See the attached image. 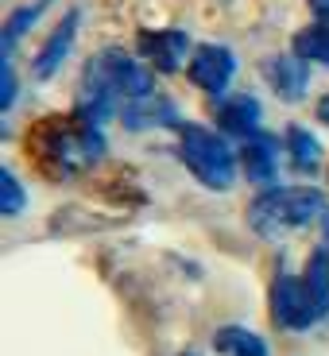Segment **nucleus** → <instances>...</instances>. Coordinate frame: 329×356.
<instances>
[{"mask_svg":"<svg viewBox=\"0 0 329 356\" xmlns=\"http://www.w3.org/2000/svg\"><path fill=\"white\" fill-rule=\"evenodd\" d=\"M140 51L152 66H159L163 74H175L178 66L186 63L190 54V39L186 31H140Z\"/></svg>","mask_w":329,"mask_h":356,"instance_id":"7","label":"nucleus"},{"mask_svg":"<svg viewBox=\"0 0 329 356\" xmlns=\"http://www.w3.org/2000/svg\"><path fill=\"white\" fill-rule=\"evenodd\" d=\"M303 279H306V286H310L314 302H318V314H329V244H321V248L310 252Z\"/></svg>","mask_w":329,"mask_h":356,"instance_id":"14","label":"nucleus"},{"mask_svg":"<svg viewBox=\"0 0 329 356\" xmlns=\"http://www.w3.org/2000/svg\"><path fill=\"white\" fill-rule=\"evenodd\" d=\"M310 8H314V16H318L321 24H329V0H310Z\"/></svg>","mask_w":329,"mask_h":356,"instance_id":"18","label":"nucleus"},{"mask_svg":"<svg viewBox=\"0 0 329 356\" xmlns=\"http://www.w3.org/2000/svg\"><path fill=\"white\" fill-rule=\"evenodd\" d=\"M259 101L252 93H236V97H225L217 108V124L225 136H236V140H252L259 136Z\"/></svg>","mask_w":329,"mask_h":356,"instance_id":"8","label":"nucleus"},{"mask_svg":"<svg viewBox=\"0 0 329 356\" xmlns=\"http://www.w3.org/2000/svg\"><path fill=\"white\" fill-rule=\"evenodd\" d=\"M186 356H194V353H186Z\"/></svg>","mask_w":329,"mask_h":356,"instance_id":"20","label":"nucleus"},{"mask_svg":"<svg viewBox=\"0 0 329 356\" xmlns=\"http://www.w3.org/2000/svg\"><path fill=\"white\" fill-rule=\"evenodd\" d=\"M16 105V74H12V63L0 58V108Z\"/></svg>","mask_w":329,"mask_h":356,"instance_id":"17","label":"nucleus"},{"mask_svg":"<svg viewBox=\"0 0 329 356\" xmlns=\"http://www.w3.org/2000/svg\"><path fill=\"white\" fill-rule=\"evenodd\" d=\"M287 152H291V167L298 170V175H314V170L321 167V143L298 124L287 128Z\"/></svg>","mask_w":329,"mask_h":356,"instance_id":"13","label":"nucleus"},{"mask_svg":"<svg viewBox=\"0 0 329 356\" xmlns=\"http://www.w3.org/2000/svg\"><path fill=\"white\" fill-rule=\"evenodd\" d=\"M318 120H321V124L329 128V93H326V97L318 101Z\"/></svg>","mask_w":329,"mask_h":356,"instance_id":"19","label":"nucleus"},{"mask_svg":"<svg viewBox=\"0 0 329 356\" xmlns=\"http://www.w3.org/2000/svg\"><path fill=\"white\" fill-rule=\"evenodd\" d=\"M214 348H217V356H271L267 341L259 333L244 330V325H221L214 333Z\"/></svg>","mask_w":329,"mask_h":356,"instance_id":"12","label":"nucleus"},{"mask_svg":"<svg viewBox=\"0 0 329 356\" xmlns=\"http://www.w3.org/2000/svg\"><path fill=\"white\" fill-rule=\"evenodd\" d=\"M186 74H190V81H194L202 93L221 97L225 89H229L232 74H236V54H232L229 47L202 43V47H194V54H190Z\"/></svg>","mask_w":329,"mask_h":356,"instance_id":"5","label":"nucleus"},{"mask_svg":"<svg viewBox=\"0 0 329 356\" xmlns=\"http://www.w3.org/2000/svg\"><path fill=\"white\" fill-rule=\"evenodd\" d=\"M74 35H78V12H70L63 24L54 27L51 39L43 43V51L35 54L31 70H35L39 81H47V78H54V74H58V66L66 63V54H70V47H74Z\"/></svg>","mask_w":329,"mask_h":356,"instance_id":"9","label":"nucleus"},{"mask_svg":"<svg viewBox=\"0 0 329 356\" xmlns=\"http://www.w3.org/2000/svg\"><path fill=\"white\" fill-rule=\"evenodd\" d=\"M24 205H27V197H24L19 178L12 170H0V209H4V217H16Z\"/></svg>","mask_w":329,"mask_h":356,"instance_id":"16","label":"nucleus"},{"mask_svg":"<svg viewBox=\"0 0 329 356\" xmlns=\"http://www.w3.org/2000/svg\"><path fill=\"white\" fill-rule=\"evenodd\" d=\"M326 197L310 186H271L248 205V225L264 241H283L291 232L326 217Z\"/></svg>","mask_w":329,"mask_h":356,"instance_id":"1","label":"nucleus"},{"mask_svg":"<svg viewBox=\"0 0 329 356\" xmlns=\"http://www.w3.org/2000/svg\"><path fill=\"white\" fill-rule=\"evenodd\" d=\"M318 302H314L310 286H306V279L298 275H275V283H271V321H275L279 330H310L314 321H318Z\"/></svg>","mask_w":329,"mask_h":356,"instance_id":"4","label":"nucleus"},{"mask_svg":"<svg viewBox=\"0 0 329 356\" xmlns=\"http://www.w3.org/2000/svg\"><path fill=\"white\" fill-rule=\"evenodd\" d=\"M241 167H244V175H248L252 182H259V186H271V182H275V170H279L275 140H271V136H264V132L252 136V140H244Z\"/></svg>","mask_w":329,"mask_h":356,"instance_id":"10","label":"nucleus"},{"mask_svg":"<svg viewBox=\"0 0 329 356\" xmlns=\"http://www.w3.org/2000/svg\"><path fill=\"white\" fill-rule=\"evenodd\" d=\"M120 120H125L132 132H143V128H159V124H178V113L167 97H140V101H128L120 108Z\"/></svg>","mask_w":329,"mask_h":356,"instance_id":"11","label":"nucleus"},{"mask_svg":"<svg viewBox=\"0 0 329 356\" xmlns=\"http://www.w3.org/2000/svg\"><path fill=\"white\" fill-rule=\"evenodd\" d=\"M294 54H303L306 63L329 66V24H314L294 35Z\"/></svg>","mask_w":329,"mask_h":356,"instance_id":"15","label":"nucleus"},{"mask_svg":"<svg viewBox=\"0 0 329 356\" xmlns=\"http://www.w3.org/2000/svg\"><path fill=\"white\" fill-rule=\"evenodd\" d=\"M101 155H105L101 128L86 124V120H78L74 128H58V132L47 140V147H43V159L51 163L58 175H78V170L93 167Z\"/></svg>","mask_w":329,"mask_h":356,"instance_id":"3","label":"nucleus"},{"mask_svg":"<svg viewBox=\"0 0 329 356\" xmlns=\"http://www.w3.org/2000/svg\"><path fill=\"white\" fill-rule=\"evenodd\" d=\"M264 78L283 101H303L310 86V63L303 54H271L264 63Z\"/></svg>","mask_w":329,"mask_h":356,"instance_id":"6","label":"nucleus"},{"mask_svg":"<svg viewBox=\"0 0 329 356\" xmlns=\"http://www.w3.org/2000/svg\"><path fill=\"white\" fill-rule=\"evenodd\" d=\"M178 152H182L186 170L205 190H232V182H236V155L217 132H209L202 124H182L178 128Z\"/></svg>","mask_w":329,"mask_h":356,"instance_id":"2","label":"nucleus"}]
</instances>
